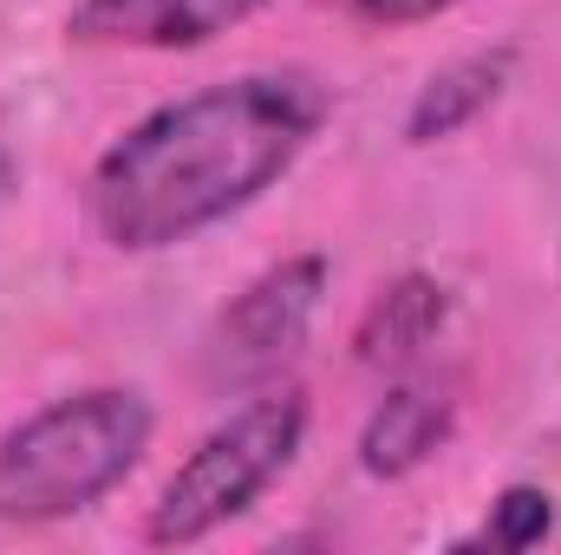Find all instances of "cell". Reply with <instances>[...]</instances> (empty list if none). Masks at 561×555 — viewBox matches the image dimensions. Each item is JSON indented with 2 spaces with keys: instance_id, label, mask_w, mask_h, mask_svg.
Segmentation results:
<instances>
[{
  "instance_id": "obj_2",
  "label": "cell",
  "mask_w": 561,
  "mask_h": 555,
  "mask_svg": "<svg viewBox=\"0 0 561 555\" xmlns=\"http://www.w3.org/2000/svg\"><path fill=\"white\" fill-rule=\"evenodd\" d=\"M157 412L138 386L66 393L0 438V523H66L112 497L150 451Z\"/></svg>"
},
{
  "instance_id": "obj_4",
  "label": "cell",
  "mask_w": 561,
  "mask_h": 555,
  "mask_svg": "<svg viewBox=\"0 0 561 555\" xmlns=\"http://www.w3.org/2000/svg\"><path fill=\"white\" fill-rule=\"evenodd\" d=\"M327 275H333L327 256H294V262H280V269L249 281V287L236 294V307L222 314V327H216L222 366L262 373V366H280L287 353H300V340H307V327H313V314H320Z\"/></svg>"
},
{
  "instance_id": "obj_7",
  "label": "cell",
  "mask_w": 561,
  "mask_h": 555,
  "mask_svg": "<svg viewBox=\"0 0 561 555\" xmlns=\"http://www.w3.org/2000/svg\"><path fill=\"white\" fill-rule=\"evenodd\" d=\"M444 287L431 275H399L392 287H379V301L359 320V360L366 366H405L431 347V333L444 327Z\"/></svg>"
},
{
  "instance_id": "obj_11",
  "label": "cell",
  "mask_w": 561,
  "mask_h": 555,
  "mask_svg": "<svg viewBox=\"0 0 561 555\" xmlns=\"http://www.w3.org/2000/svg\"><path fill=\"white\" fill-rule=\"evenodd\" d=\"M20 190V163H13V150L0 144V209H7V196Z\"/></svg>"
},
{
  "instance_id": "obj_3",
  "label": "cell",
  "mask_w": 561,
  "mask_h": 555,
  "mask_svg": "<svg viewBox=\"0 0 561 555\" xmlns=\"http://www.w3.org/2000/svg\"><path fill=\"white\" fill-rule=\"evenodd\" d=\"M300 438H307V393L300 386H280V393L249 399L242 412H229L216 431H203L196 451L170 471V484L150 503L144 536L157 550H183V543L216 536L222 523H236L242 510H255V497L294 464Z\"/></svg>"
},
{
  "instance_id": "obj_10",
  "label": "cell",
  "mask_w": 561,
  "mask_h": 555,
  "mask_svg": "<svg viewBox=\"0 0 561 555\" xmlns=\"http://www.w3.org/2000/svg\"><path fill=\"white\" fill-rule=\"evenodd\" d=\"M359 20H373V26H419V20H437V13H450L457 0H346Z\"/></svg>"
},
{
  "instance_id": "obj_8",
  "label": "cell",
  "mask_w": 561,
  "mask_h": 555,
  "mask_svg": "<svg viewBox=\"0 0 561 555\" xmlns=\"http://www.w3.org/2000/svg\"><path fill=\"white\" fill-rule=\"evenodd\" d=\"M510 66H516L510 46H496V53H470V59L444 66V72L419 92V105H412V118H405V138L412 144L457 138L483 105H496V92L510 86Z\"/></svg>"
},
{
  "instance_id": "obj_1",
  "label": "cell",
  "mask_w": 561,
  "mask_h": 555,
  "mask_svg": "<svg viewBox=\"0 0 561 555\" xmlns=\"http://www.w3.org/2000/svg\"><path fill=\"white\" fill-rule=\"evenodd\" d=\"M327 118L333 92L300 66L242 72L170 99L92 163V229L125 256L176 249L275 190Z\"/></svg>"
},
{
  "instance_id": "obj_5",
  "label": "cell",
  "mask_w": 561,
  "mask_h": 555,
  "mask_svg": "<svg viewBox=\"0 0 561 555\" xmlns=\"http://www.w3.org/2000/svg\"><path fill=\"white\" fill-rule=\"evenodd\" d=\"M275 0H79L66 13V33L79 46H144V53H183L209 46L229 26L268 13Z\"/></svg>"
},
{
  "instance_id": "obj_9",
  "label": "cell",
  "mask_w": 561,
  "mask_h": 555,
  "mask_svg": "<svg viewBox=\"0 0 561 555\" xmlns=\"http://www.w3.org/2000/svg\"><path fill=\"white\" fill-rule=\"evenodd\" d=\"M556 536V497L542 490V484H510L496 503H490V517H483V530L477 536H463V550H536V543H549Z\"/></svg>"
},
{
  "instance_id": "obj_6",
  "label": "cell",
  "mask_w": 561,
  "mask_h": 555,
  "mask_svg": "<svg viewBox=\"0 0 561 555\" xmlns=\"http://www.w3.org/2000/svg\"><path fill=\"white\" fill-rule=\"evenodd\" d=\"M450 424H457L450 386H437V380H405V386H392V393L373 406L366 431H359V464H366L373 477H405V471H419L424 457H437V444L450 438Z\"/></svg>"
}]
</instances>
